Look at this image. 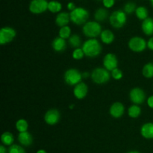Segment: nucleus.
<instances>
[{"instance_id": "f257e3e1", "label": "nucleus", "mask_w": 153, "mask_h": 153, "mask_svg": "<svg viewBox=\"0 0 153 153\" xmlns=\"http://www.w3.org/2000/svg\"><path fill=\"white\" fill-rule=\"evenodd\" d=\"M82 49L88 58H97L101 53L102 47L100 42L96 38L88 39L82 45Z\"/></svg>"}, {"instance_id": "f03ea898", "label": "nucleus", "mask_w": 153, "mask_h": 153, "mask_svg": "<svg viewBox=\"0 0 153 153\" xmlns=\"http://www.w3.org/2000/svg\"><path fill=\"white\" fill-rule=\"evenodd\" d=\"M102 25L97 21H88L82 28V32L89 39H94L99 37L101 34Z\"/></svg>"}, {"instance_id": "7ed1b4c3", "label": "nucleus", "mask_w": 153, "mask_h": 153, "mask_svg": "<svg viewBox=\"0 0 153 153\" xmlns=\"http://www.w3.org/2000/svg\"><path fill=\"white\" fill-rule=\"evenodd\" d=\"M70 20L78 25H85L89 18V12L82 7H76L70 13Z\"/></svg>"}, {"instance_id": "20e7f679", "label": "nucleus", "mask_w": 153, "mask_h": 153, "mask_svg": "<svg viewBox=\"0 0 153 153\" xmlns=\"http://www.w3.org/2000/svg\"><path fill=\"white\" fill-rule=\"evenodd\" d=\"M111 73L108 70L102 67L94 69L91 74V79L97 85H104L111 79Z\"/></svg>"}, {"instance_id": "39448f33", "label": "nucleus", "mask_w": 153, "mask_h": 153, "mask_svg": "<svg viewBox=\"0 0 153 153\" xmlns=\"http://www.w3.org/2000/svg\"><path fill=\"white\" fill-rule=\"evenodd\" d=\"M126 13L123 10H115L109 16V22L111 25L117 29L123 28L126 23Z\"/></svg>"}, {"instance_id": "423d86ee", "label": "nucleus", "mask_w": 153, "mask_h": 153, "mask_svg": "<svg viewBox=\"0 0 153 153\" xmlns=\"http://www.w3.org/2000/svg\"><path fill=\"white\" fill-rule=\"evenodd\" d=\"M82 79H83L82 74L77 69H69L64 73V82L70 86L75 87L76 85L82 82Z\"/></svg>"}, {"instance_id": "0eeeda50", "label": "nucleus", "mask_w": 153, "mask_h": 153, "mask_svg": "<svg viewBox=\"0 0 153 153\" xmlns=\"http://www.w3.org/2000/svg\"><path fill=\"white\" fill-rule=\"evenodd\" d=\"M128 48L134 52H142L147 47V42L140 37H133L128 43Z\"/></svg>"}, {"instance_id": "6e6552de", "label": "nucleus", "mask_w": 153, "mask_h": 153, "mask_svg": "<svg viewBox=\"0 0 153 153\" xmlns=\"http://www.w3.org/2000/svg\"><path fill=\"white\" fill-rule=\"evenodd\" d=\"M16 32L13 28L8 26L3 27L0 30V44L5 45L14 40Z\"/></svg>"}, {"instance_id": "1a4fd4ad", "label": "nucleus", "mask_w": 153, "mask_h": 153, "mask_svg": "<svg viewBox=\"0 0 153 153\" xmlns=\"http://www.w3.org/2000/svg\"><path fill=\"white\" fill-rule=\"evenodd\" d=\"M129 99L134 105H141L146 100V94L140 88H134L130 91Z\"/></svg>"}, {"instance_id": "9d476101", "label": "nucleus", "mask_w": 153, "mask_h": 153, "mask_svg": "<svg viewBox=\"0 0 153 153\" xmlns=\"http://www.w3.org/2000/svg\"><path fill=\"white\" fill-rule=\"evenodd\" d=\"M48 2L46 0H32L29 4V10L34 14L44 13L48 9Z\"/></svg>"}, {"instance_id": "9b49d317", "label": "nucleus", "mask_w": 153, "mask_h": 153, "mask_svg": "<svg viewBox=\"0 0 153 153\" xmlns=\"http://www.w3.org/2000/svg\"><path fill=\"white\" fill-rule=\"evenodd\" d=\"M61 119V114L57 109H50L47 111L44 115V120L46 124L49 126H55Z\"/></svg>"}, {"instance_id": "f8f14e48", "label": "nucleus", "mask_w": 153, "mask_h": 153, "mask_svg": "<svg viewBox=\"0 0 153 153\" xmlns=\"http://www.w3.org/2000/svg\"><path fill=\"white\" fill-rule=\"evenodd\" d=\"M103 66L105 69L111 72L117 68L118 60L116 55L113 53H108L105 55L103 58Z\"/></svg>"}, {"instance_id": "ddd939ff", "label": "nucleus", "mask_w": 153, "mask_h": 153, "mask_svg": "<svg viewBox=\"0 0 153 153\" xmlns=\"http://www.w3.org/2000/svg\"><path fill=\"white\" fill-rule=\"evenodd\" d=\"M109 113L113 118H120L125 113V107L123 103L117 102L111 105Z\"/></svg>"}, {"instance_id": "4468645a", "label": "nucleus", "mask_w": 153, "mask_h": 153, "mask_svg": "<svg viewBox=\"0 0 153 153\" xmlns=\"http://www.w3.org/2000/svg\"><path fill=\"white\" fill-rule=\"evenodd\" d=\"M88 87L84 82H80L76 85L73 89V94L77 100H82L88 95Z\"/></svg>"}, {"instance_id": "2eb2a0df", "label": "nucleus", "mask_w": 153, "mask_h": 153, "mask_svg": "<svg viewBox=\"0 0 153 153\" xmlns=\"http://www.w3.org/2000/svg\"><path fill=\"white\" fill-rule=\"evenodd\" d=\"M70 21H71L70 20V15L67 12H60L55 18V23L61 28L67 26Z\"/></svg>"}, {"instance_id": "dca6fc26", "label": "nucleus", "mask_w": 153, "mask_h": 153, "mask_svg": "<svg viewBox=\"0 0 153 153\" xmlns=\"http://www.w3.org/2000/svg\"><path fill=\"white\" fill-rule=\"evenodd\" d=\"M17 139L19 143L24 146H29L33 143V137L28 131L19 133Z\"/></svg>"}, {"instance_id": "f3484780", "label": "nucleus", "mask_w": 153, "mask_h": 153, "mask_svg": "<svg viewBox=\"0 0 153 153\" xmlns=\"http://www.w3.org/2000/svg\"><path fill=\"white\" fill-rule=\"evenodd\" d=\"M52 49L58 52H64L67 49V41L60 37H55L52 43Z\"/></svg>"}, {"instance_id": "a211bd4d", "label": "nucleus", "mask_w": 153, "mask_h": 153, "mask_svg": "<svg viewBox=\"0 0 153 153\" xmlns=\"http://www.w3.org/2000/svg\"><path fill=\"white\" fill-rule=\"evenodd\" d=\"M141 29L146 36L153 35V18L148 17L142 22Z\"/></svg>"}, {"instance_id": "6ab92c4d", "label": "nucleus", "mask_w": 153, "mask_h": 153, "mask_svg": "<svg viewBox=\"0 0 153 153\" xmlns=\"http://www.w3.org/2000/svg\"><path fill=\"white\" fill-rule=\"evenodd\" d=\"M140 134L146 139H153V123H144L140 128Z\"/></svg>"}, {"instance_id": "aec40b11", "label": "nucleus", "mask_w": 153, "mask_h": 153, "mask_svg": "<svg viewBox=\"0 0 153 153\" xmlns=\"http://www.w3.org/2000/svg\"><path fill=\"white\" fill-rule=\"evenodd\" d=\"M114 34L112 32L111 30L105 29L102 31L101 34H100V39H101L102 42L105 44H111L114 40Z\"/></svg>"}, {"instance_id": "412c9836", "label": "nucleus", "mask_w": 153, "mask_h": 153, "mask_svg": "<svg viewBox=\"0 0 153 153\" xmlns=\"http://www.w3.org/2000/svg\"><path fill=\"white\" fill-rule=\"evenodd\" d=\"M108 14L109 13L108 10H106L105 8H103V7H100L96 10L95 13H94V19L98 22H104L108 19Z\"/></svg>"}, {"instance_id": "4be33fe9", "label": "nucleus", "mask_w": 153, "mask_h": 153, "mask_svg": "<svg viewBox=\"0 0 153 153\" xmlns=\"http://www.w3.org/2000/svg\"><path fill=\"white\" fill-rule=\"evenodd\" d=\"M1 141L3 145L4 146H11L13 145V141H14V137L12 133L10 131H5L3 133L1 136Z\"/></svg>"}, {"instance_id": "5701e85b", "label": "nucleus", "mask_w": 153, "mask_h": 153, "mask_svg": "<svg viewBox=\"0 0 153 153\" xmlns=\"http://www.w3.org/2000/svg\"><path fill=\"white\" fill-rule=\"evenodd\" d=\"M68 43L72 48L77 49V48L80 47L82 45V39L78 34H72L70 38L68 39Z\"/></svg>"}, {"instance_id": "b1692460", "label": "nucleus", "mask_w": 153, "mask_h": 153, "mask_svg": "<svg viewBox=\"0 0 153 153\" xmlns=\"http://www.w3.org/2000/svg\"><path fill=\"white\" fill-rule=\"evenodd\" d=\"M141 114V108L137 105H132L128 109V114L131 118L135 119L140 117Z\"/></svg>"}, {"instance_id": "393cba45", "label": "nucleus", "mask_w": 153, "mask_h": 153, "mask_svg": "<svg viewBox=\"0 0 153 153\" xmlns=\"http://www.w3.org/2000/svg\"><path fill=\"white\" fill-rule=\"evenodd\" d=\"M142 74L146 79L153 78V63H147L143 66L142 69Z\"/></svg>"}, {"instance_id": "a878e982", "label": "nucleus", "mask_w": 153, "mask_h": 153, "mask_svg": "<svg viewBox=\"0 0 153 153\" xmlns=\"http://www.w3.org/2000/svg\"><path fill=\"white\" fill-rule=\"evenodd\" d=\"M135 14L136 16L140 20H144L146 18H148V10L146 9V7H143V6H140V7H137V9L135 10Z\"/></svg>"}, {"instance_id": "bb28decb", "label": "nucleus", "mask_w": 153, "mask_h": 153, "mask_svg": "<svg viewBox=\"0 0 153 153\" xmlns=\"http://www.w3.org/2000/svg\"><path fill=\"white\" fill-rule=\"evenodd\" d=\"M16 128L19 133L27 131L28 128V122L25 119H19L16 123Z\"/></svg>"}, {"instance_id": "cd10ccee", "label": "nucleus", "mask_w": 153, "mask_h": 153, "mask_svg": "<svg viewBox=\"0 0 153 153\" xmlns=\"http://www.w3.org/2000/svg\"><path fill=\"white\" fill-rule=\"evenodd\" d=\"M62 8V5L58 1H51L48 4V10L52 13H59Z\"/></svg>"}, {"instance_id": "c85d7f7f", "label": "nucleus", "mask_w": 153, "mask_h": 153, "mask_svg": "<svg viewBox=\"0 0 153 153\" xmlns=\"http://www.w3.org/2000/svg\"><path fill=\"white\" fill-rule=\"evenodd\" d=\"M58 34H59L60 37L64 39V40H66V39H69L70 37V36L72 35L71 29H70V28L68 26V25L62 27V28H60Z\"/></svg>"}, {"instance_id": "c756f323", "label": "nucleus", "mask_w": 153, "mask_h": 153, "mask_svg": "<svg viewBox=\"0 0 153 153\" xmlns=\"http://www.w3.org/2000/svg\"><path fill=\"white\" fill-rule=\"evenodd\" d=\"M136 9H137V7H136L135 3L133 2V1H128L124 5L123 11L126 14H131L133 12H135Z\"/></svg>"}, {"instance_id": "7c9ffc66", "label": "nucleus", "mask_w": 153, "mask_h": 153, "mask_svg": "<svg viewBox=\"0 0 153 153\" xmlns=\"http://www.w3.org/2000/svg\"><path fill=\"white\" fill-rule=\"evenodd\" d=\"M8 153H26L22 146L17 144H13L9 147Z\"/></svg>"}, {"instance_id": "2f4dec72", "label": "nucleus", "mask_w": 153, "mask_h": 153, "mask_svg": "<svg viewBox=\"0 0 153 153\" xmlns=\"http://www.w3.org/2000/svg\"><path fill=\"white\" fill-rule=\"evenodd\" d=\"M85 56V53L82 48H77L75 49L73 52V58L75 60H81Z\"/></svg>"}, {"instance_id": "473e14b6", "label": "nucleus", "mask_w": 153, "mask_h": 153, "mask_svg": "<svg viewBox=\"0 0 153 153\" xmlns=\"http://www.w3.org/2000/svg\"><path fill=\"white\" fill-rule=\"evenodd\" d=\"M111 76L115 80H120L123 76V73L122 70H120L119 68H116L111 72Z\"/></svg>"}, {"instance_id": "72a5a7b5", "label": "nucleus", "mask_w": 153, "mask_h": 153, "mask_svg": "<svg viewBox=\"0 0 153 153\" xmlns=\"http://www.w3.org/2000/svg\"><path fill=\"white\" fill-rule=\"evenodd\" d=\"M102 3L103 5L106 8H110V7H113L115 3V1L114 0H102Z\"/></svg>"}, {"instance_id": "f704fd0d", "label": "nucleus", "mask_w": 153, "mask_h": 153, "mask_svg": "<svg viewBox=\"0 0 153 153\" xmlns=\"http://www.w3.org/2000/svg\"><path fill=\"white\" fill-rule=\"evenodd\" d=\"M147 48L150 50L153 51V36L151 37L147 41Z\"/></svg>"}, {"instance_id": "c9c22d12", "label": "nucleus", "mask_w": 153, "mask_h": 153, "mask_svg": "<svg viewBox=\"0 0 153 153\" xmlns=\"http://www.w3.org/2000/svg\"><path fill=\"white\" fill-rule=\"evenodd\" d=\"M146 102H147L148 106H149L150 108L153 109V95L150 96V97L147 99V100H146Z\"/></svg>"}, {"instance_id": "e433bc0d", "label": "nucleus", "mask_w": 153, "mask_h": 153, "mask_svg": "<svg viewBox=\"0 0 153 153\" xmlns=\"http://www.w3.org/2000/svg\"><path fill=\"white\" fill-rule=\"evenodd\" d=\"M67 8H68L69 10H70V11H73V10H75L76 7V5H75L74 3H73V2H69L68 4H67Z\"/></svg>"}, {"instance_id": "4c0bfd02", "label": "nucleus", "mask_w": 153, "mask_h": 153, "mask_svg": "<svg viewBox=\"0 0 153 153\" xmlns=\"http://www.w3.org/2000/svg\"><path fill=\"white\" fill-rule=\"evenodd\" d=\"M0 153H7V149L4 147V145L0 146Z\"/></svg>"}, {"instance_id": "58836bf2", "label": "nucleus", "mask_w": 153, "mask_h": 153, "mask_svg": "<svg viewBox=\"0 0 153 153\" xmlns=\"http://www.w3.org/2000/svg\"><path fill=\"white\" fill-rule=\"evenodd\" d=\"M89 76H90V73H88V72H84V73H82V77H83L84 79H88Z\"/></svg>"}, {"instance_id": "ea45409f", "label": "nucleus", "mask_w": 153, "mask_h": 153, "mask_svg": "<svg viewBox=\"0 0 153 153\" xmlns=\"http://www.w3.org/2000/svg\"><path fill=\"white\" fill-rule=\"evenodd\" d=\"M37 153H47V152H46L44 149H40V150L37 151Z\"/></svg>"}, {"instance_id": "a19ab883", "label": "nucleus", "mask_w": 153, "mask_h": 153, "mask_svg": "<svg viewBox=\"0 0 153 153\" xmlns=\"http://www.w3.org/2000/svg\"><path fill=\"white\" fill-rule=\"evenodd\" d=\"M127 153H140V152H137V151H130V152H128Z\"/></svg>"}, {"instance_id": "79ce46f5", "label": "nucleus", "mask_w": 153, "mask_h": 153, "mask_svg": "<svg viewBox=\"0 0 153 153\" xmlns=\"http://www.w3.org/2000/svg\"><path fill=\"white\" fill-rule=\"evenodd\" d=\"M150 1H151V4H152V5L153 6V0H150Z\"/></svg>"}, {"instance_id": "37998d69", "label": "nucleus", "mask_w": 153, "mask_h": 153, "mask_svg": "<svg viewBox=\"0 0 153 153\" xmlns=\"http://www.w3.org/2000/svg\"><path fill=\"white\" fill-rule=\"evenodd\" d=\"M98 1H101V0H98Z\"/></svg>"}]
</instances>
